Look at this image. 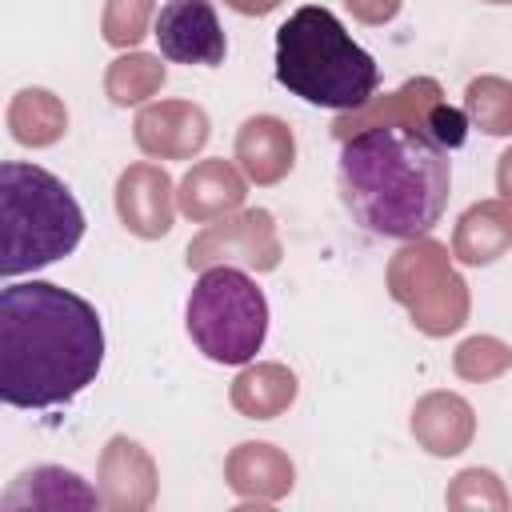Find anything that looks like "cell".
Returning <instances> with one entry per match:
<instances>
[{"label":"cell","instance_id":"5","mask_svg":"<svg viewBox=\"0 0 512 512\" xmlns=\"http://www.w3.org/2000/svg\"><path fill=\"white\" fill-rule=\"evenodd\" d=\"M184 328L204 360L244 368L264 348L268 296L248 276V268H204L196 272V284L184 300Z\"/></svg>","mask_w":512,"mask_h":512},{"label":"cell","instance_id":"4","mask_svg":"<svg viewBox=\"0 0 512 512\" xmlns=\"http://www.w3.org/2000/svg\"><path fill=\"white\" fill-rule=\"evenodd\" d=\"M84 236L72 188L40 164H0V272L24 276L68 256Z\"/></svg>","mask_w":512,"mask_h":512},{"label":"cell","instance_id":"19","mask_svg":"<svg viewBox=\"0 0 512 512\" xmlns=\"http://www.w3.org/2000/svg\"><path fill=\"white\" fill-rule=\"evenodd\" d=\"M296 396L300 380L280 360H248L228 388V400L244 420H276L296 404Z\"/></svg>","mask_w":512,"mask_h":512},{"label":"cell","instance_id":"13","mask_svg":"<svg viewBox=\"0 0 512 512\" xmlns=\"http://www.w3.org/2000/svg\"><path fill=\"white\" fill-rule=\"evenodd\" d=\"M224 484L244 504H276L296 488V464L272 440H240L224 456Z\"/></svg>","mask_w":512,"mask_h":512},{"label":"cell","instance_id":"24","mask_svg":"<svg viewBox=\"0 0 512 512\" xmlns=\"http://www.w3.org/2000/svg\"><path fill=\"white\" fill-rule=\"evenodd\" d=\"M152 28H156V0H104L100 36L108 48L116 52L140 48L144 36H152Z\"/></svg>","mask_w":512,"mask_h":512},{"label":"cell","instance_id":"7","mask_svg":"<svg viewBox=\"0 0 512 512\" xmlns=\"http://www.w3.org/2000/svg\"><path fill=\"white\" fill-rule=\"evenodd\" d=\"M280 260H284V244H280L276 216L268 208H240L232 216H220L204 224L184 248V264L192 272H204L216 264H232L248 272H276Z\"/></svg>","mask_w":512,"mask_h":512},{"label":"cell","instance_id":"20","mask_svg":"<svg viewBox=\"0 0 512 512\" xmlns=\"http://www.w3.org/2000/svg\"><path fill=\"white\" fill-rule=\"evenodd\" d=\"M8 132L20 148H52L68 132V108L52 88L28 84L8 100Z\"/></svg>","mask_w":512,"mask_h":512},{"label":"cell","instance_id":"16","mask_svg":"<svg viewBox=\"0 0 512 512\" xmlns=\"http://www.w3.org/2000/svg\"><path fill=\"white\" fill-rule=\"evenodd\" d=\"M232 160L240 164V172L248 176V184H256V188L280 184L296 168V132H292V124L280 120V116H272V112L248 116L236 128Z\"/></svg>","mask_w":512,"mask_h":512},{"label":"cell","instance_id":"2","mask_svg":"<svg viewBox=\"0 0 512 512\" xmlns=\"http://www.w3.org/2000/svg\"><path fill=\"white\" fill-rule=\"evenodd\" d=\"M336 184L344 208L376 236H428L452 192V160L424 128L372 124L340 140Z\"/></svg>","mask_w":512,"mask_h":512},{"label":"cell","instance_id":"11","mask_svg":"<svg viewBox=\"0 0 512 512\" xmlns=\"http://www.w3.org/2000/svg\"><path fill=\"white\" fill-rule=\"evenodd\" d=\"M96 492L108 512H148L160 496V468L132 436H112L96 460Z\"/></svg>","mask_w":512,"mask_h":512},{"label":"cell","instance_id":"1","mask_svg":"<svg viewBox=\"0 0 512 512\" xmlns=\"http://www.w3.org/2000/svg\"><path fill=\"white\" fill-rule=\"evenodd\" d=\"M104 364L100 312L48 280H16L0 292V400L56 408L76 400Z\"/></svg>","mask_w":512,"mask_h":512},{"label":"cell","instance_id":"30","mask_svg":"<svg viewBox=\"0 0 512 512\" xmlns=\"http://www.w3.org/2000/svg\"><path fill=\"white\" fill-rule=\"evenodd\" d=\"M480 4H512V0H480Z\"/></svg>","mask_w":512,"mask_h":512},{"label":"cell","instance_id":"9","mask_svg":"<svg viewBox=\"0 0 512 512\" xmlns=\"http://www.w3.org/2000/svg\"><path fill=\"white\" fill-rule=\"evenodd\" d=\"M116 216L136 240H164L176 224V180L156 160H136L116 176Z\"/></svg>","mask_w":512,"mask_h":512},{"label":"cell","instance_id":"12","mask_svg":"<svg viewBox=\"0 0 512 512\" xmlns=\"http://www.w3.org/2000/svg\"><path fill=\"white\" fill-rule=\"evenodd\" d=\"M104 508L96 484L64 464H36L12 476L0 496V512H88Z\"/></svg>","mask_w":512,"mask_h":512},{"label":"cell","instance_id":"28","mask_svg":"<svg viewBox=\"0 0 512 512\" xmlns=\"http://www.w3.org/2000/svg\"><path fill=\"white\" fill-rule=\"evenodd\" d=\"M284 0H224V8H232L236 16H268L276 12Z\"/></svg>","mask_w":512,"mask_h":512},{"label":"cell","instance_id":"26","mask_svg":"<svg viewBox=\"0 0 512 512\" xmlns=\"http://www.w3.org/2000/svg\"><path fill=\"white\" fill-rule=\"evenodd\" d=\"M468 112L464 108H452L448 100H440L432 112H428V136L440 144V148H460L464 140H468Z\"/></svg>","mask_w":512,"mask_h":512},{"label":"cell","instance_id":"29","mask_svg":"<svg viewBox=\"0 0 512 512\" xmlns=\"http://www.w3.org/2000/svg\"><path fill=\"white\" fill-rule=\"evenodd\" d=\"M496 192H500L504 200H512V144L496 156Z\"/></svg>","mask_w":512,"mask_h":512},{"label":"cell","instance_id":"8","mask_svg":"<svg viewBox=\"0 0 512 512\" xmlns=\"http://www.w3.org/2000/svg\"><path fill=\"white\" fill-rule=\"evenodd\" d=\"M132 140L148 160H192L212 140V120L196 100H148L136 108Z\"/></svg>","mask_w":512,"mask_h":512},{"label":"cell","instance_id":"14","mask_svg":"<svg viewBox=\"0 0 512 512\" xmlns=\"http://www.w3.org/2000/svg\"><path fill=\"white\" fill-rule=\"evenodd\" d=\"M244 200H248V176L240 172L236 160H224V156L196 160L176 180L180 216L192 224H212L220 216H232L244 208Z\"/></svg>","mask_w":512,"mask_h":512},{"label":"cell","instance_id":"25","mask_svg":"<svg viewBox=\"0 0 512 512\" xmlns=\"http://www.w3.org/2000/svg\"><path fill=\"white\" fill-rule=\"evenodd\" d=\"M452 372L468 384H488L500 380L504 372H512V344H504L500 336H468L456 344L452 352Z\"/></svg>","mask_w":512,"mask_h":512},{"label":"cell","instance_id":"10","mask_svg":"<svg viewBox=\"0 0 512 512\" xmlns=\"http://www.w3.org/2000/svg\"><path fill=\"white\" fill-rule=\"evenodd\" d=\"M160 56L188 68H216L228 56V40L212 0H168L152 28Z\"/></svg>","mask_w":512,"mask_h":512},{"label":"cell","instance_id":"18","mask_svg":"<svg viewBox=\"0 0 512 512\" xmlns=\"http://www.w3.org/2000/svg\"><path fill=\"white\" fill-rule=\"evenodd\" d=\"M512 252V200H476L456 216L452 256L464 268H488Z\"/></svg>","mask_w":512,"mask_h":512},{"label":"cell","instance_id":"15","mask_svg":"<svg viewBox=\"0 0 512 512\" xmlns=\"http://www.w3.org/2000/svg\"><path fill=\"white\" fill-rule=\"evenodd\" d=\"M408 432L412 440L436 456V460H448V456H460L472 448L476 440V408L460 396V392H448V388H432L424 392L412 412H408Z\"/></svg>","mask_w":512,"mask_h":512},{"label":"cell","instance_id":"6","mask_svg":"<svg viewBox=\"0 0 512 512\" xmlns=\"http://www.w3.org/2000/svg\"><path fill=\"white\" fill-rule=\"evenodd\" d=\"M384 288L408 312L420 336L444 340L468 324V312H472L468 280L456 272L452 248L432 236L400 240V248L388 256Z\"/></svg>","mask_w":512,"mask_h":512},{"label":"cell","instance_id":"22","mask_svg":"<svg viewBox=\"0 0 512 512\" xmlns=\"http://www.w3.org/2000/svg\"><path fill=\"white\" fill-rule=\"evenodd\" d=\"M468 124L484 136H512V80L508 76H472L464 88Z\"/></svg>","mask_w":512,"mask_h":512},{"label":"cell","instance_id":"21","mask_svg":"<svg viewBox=\"0 0 512 512\" xmlns=\"http://www.w3.org/2000/svg\"><path fill=\"white\" fill-rule=\"evenodd\" d=\"M164 80H168V68L156 52L128 48L104 68V96L116 108H144L148 100L160 96Z\"/></svg>","mask_w":512,"mask_h":512},{"label":"cell","instance_id":"3","mask_svg":"<svg viewBox=\"0 0 512 512\" xmlns=\"http://www.w3.org/2000/svg\"><path fill=\"white\" fill-rule=\"evenodd\" d=\"M276 80L304 104L352 112L380 88V64L324 4L296 8L276 28Z\"/></svg>","mask_w":512,"mask_h":512},{"label":"cell","instance_id":"27","mask_svg":"<svg viewBox=\"0 0 512 512\" xmlns=\"http://www.w3.org/2000/svg\"><path fill=\"white\" fill-rule=\"evenodd\" d=\"M344 8L352 12L356 24H368V28H380V24H392L404 8V0H344Z\"/></svg>","mask_w":512,"mask_h":512},{"label":"cell","instance_id":"23","mask_svg":"<svg viewBox=\"0 0 512 512\" xmlns=\"http://www.w3.org/2000/svg\"><path fill=\"white\" fill-rule=\"evenodd\" d=\"M444 504L452 512H508L512 496L504 488V480L492 468H460L448 488H444Z\"/></svg>","mask_w":512,"mask_h":512},{"label":"cell","instance_id":"17","mask_svg":"<svg viewBox=\"0 0 512 512\" xmlns=\"http://www.w3.org/2000/svg\"><path fill=\"white\" fill-rule=\"evenodd\" d=\"M444 100V88L432 80V76H412L404 80L396 92H384V96H372L364 108H352V112H336L332 120V140L340 144L344 136L360 132V128H372V124H412V128H424L428 132V112Z\"/></svg>","mask_w":512,"mask_h":512}]
</instances>
